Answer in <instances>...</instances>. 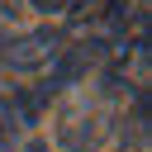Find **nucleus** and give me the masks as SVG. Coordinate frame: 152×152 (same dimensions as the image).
<instances>
[{"instance_id":"4","label":"nucleus","mask_w":152,"mask_h":152,"mask_svg":"<svg viewBox=\"0 0 152 152\" xmlns=\"http://www.w3.org/2000/svg\"><path fill=\"white\" fill-rule=\"evenodd\" d=\"M24 152H52V147H43V142H28V147H24Z\"/></svg>"},{"instance_id":"2","label":"nucleus","mask_w":152,"mask_h":152,"mask_svg":"<svg viewBox=\"0 0 152 152\" xmlns=\"http://www.w3.org/2000/svg\"><path fill=\"white\" fill-rule=\"evenodd\" d=\"M19 124H28V119H24V109H19L14 100H0V152H10V147H14Z\"/></svg>"},{"instance_id":"1","label":"nucleus","mask_w":152,"mask_h":152,"mask_svg":"<svg viewBox=\"0 0 152 152\" xmlns=\"http://www.w3.org/2000/svg\"><path fill=\"white\" fill-rule=\"evenodd\" d=\"M62 33L57 28H19L0 33V66L5 71H43L62 57Z\"/></svg>"},{"instance_id":"3","label":"nucleus","mask_w":152,"mask_h":152,"mask_svg":"<svg viewBox=\"0 0 152 152\" xmlns=\"http://www.w3.org/2000/svg\"><path fill=\"white\" fill-rule=\"evenodd\" d=\"M33 5H38V10H48V14H52V10H57V14L76 10V0H33Z\"/></svg>"}]
</instances>
